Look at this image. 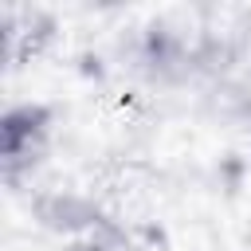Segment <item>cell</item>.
Listing matches in <instances>:
<instances>
[{
	"mask_svg": "<svg viewBox=\"0 0 251 251\" xmlns=\"http://www.w3.org/2000/svg\"><path fill=\"white\" fill-rule=\"evenodd\" d=\"M51 149V110L43 102H20L4 110L0 122V165L4 184L20 188L24 176H31Z\"/></svg>",
	"mask_w": 251,
	"mask_h": 251,
	"instance_id": "cell-1",
	"label": "cell"
},
{
	"mask_svg": "<svg viewBox=\"0 0 251 251\" xmlns=\"http://www.w3.org/2000/svg\"><path fill=\"white\" fill-rule=\"evenodd\" d=\"M71 251H126V247H118V243H110V239H102V235H90V239L75 243Z\"/></svg>",
	"mask_w": 251,
	"mask_h": 251,
	"instance_id": "cell-2",
	"label": "cell"
}]
</instances>
